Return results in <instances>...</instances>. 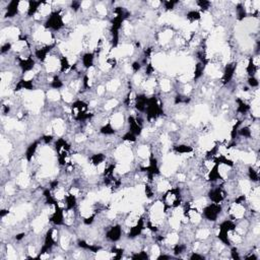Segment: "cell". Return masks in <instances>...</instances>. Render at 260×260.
Here are the masks:
<instances>
[{"instance_id":"1","label":"cell","mask_w":260,"mask_h":260,"mask_svg":"<svg viewBox=\"0 0 260 260\" xmlns=\"http://www.w3.org/2000/svg\"><path fill=\"white\" fill-rule=\"evenodd\" d=\"M248 82V86L249 88H257V86L259 85V82H258V78H257L256 76H249L247 79Z\"/></svg>"}]
</instances>
